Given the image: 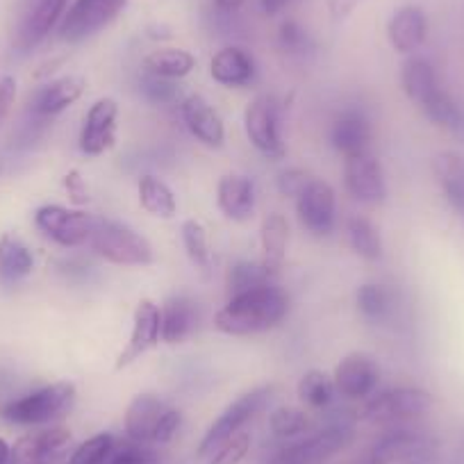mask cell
<instances>
[{
    "mask_svg": "<svg viewBox=\"0 0 464 464\" xmlns=\"http://www.w3.org/2000/svg\"><path fill=\"white\" fill-rule=\"evenodd\" d=\"M287 312L289 296L278 287V283H274L227 298L226 305L214 316V325L226 334L244 337L276 328Z\"/></svg>",
    "mask_w": 464,
    "mask_h": 464,
    "instance_id": "6da1fadb",
    "label": "cell"
},
{
    "mask_svg": "<svg viewBox=\"0 0 464 464\" xmlns=\"http://www.w3.org/2000/svg\"><path fill=\"white\" fill-rule=\"evenodd\" d=\"M87 246L116 266H146L153 262V246L144 235L130 226L111 218H93V230Z\"/></svg>",
    "mask_w": 464,
    "mask_h": 464,
    "instance_id": "7a4b0ae2",
    "label": "cell"
},
{
    "mask_svg": "<svg viewBox=\"0 0 464 464\" xmlns=\"http://www.w3.org/2000/svg\"><path fill=\"white\" fill-rule=\"evenodd\" d=\"M75 396H78V390L73 382L60 381L10 401L0 414L5 421L16 423V426H42V423H51L69 414Z\"/></svg>",
    "mask_w": 464,
    "mask_h": 464,
    "instance_id": "3957f363",
    "label": "cell"
},
{
    "mask_svg": "<svg viewBox=\"0 0 464 464\" xmlns=\"http://www.w3.org/2000/svg\"><path fill=\"white\" fill-rule=\"evenodd\" d=\"M182 423L180 410L155 394H140L126 410V435L140 444H167Z\"/></svg>",
    "mask_w": 464,
    "mask_h": 464,
    "instance_id": "277c9868",
    "label": "cell"
},
{
    "mask_svg": "<svg viewBox=\"0 0 464 464\" xmlns=\"http://www.w3.org/2000/svg\"><path fill=\"white\" fill-rule=\"evenodd\" d=\"M274 385H262L232 401V403L214 419V423L208 428L203 440H200L198 458H209L223 441H227L230 437L242 432L244 428H246V423H251L253 419L269 405V401L274 399Z\"/></svg>",
    "mask_w": 464,
    "mask_h": 464,
    "instance_id": "5b68a950",
    "label": "cell"
},
{
    "mask_svg": "<svg viewBox=\"0 0 464 464\" xmlns=\"http://www.w3.org/2000/svg\"><path fill=\"white\" fill-rule=\"evenodd\" d=\"M353 435V421L348 417H337L314 435L280 449L266 464H321L324 459L333 458L334 453L346 449Z\"/></svg>",
    "mask_w": 464,
    "mask_h": 464,
    "instance_id": "8992f818",
    "label": "cell"
},
{
    "mask_svg": "<svg viewBox=\"0 0 464 464\" xmlns=\"http://www.w3.org/2000/svg\"><path fill=\"white\" fill-rule=\"evenodd\" d=\"M244 130L253 149L266 160H283L287 155L280 135V102L269 93H260L244 111Z\"/></svg>",
    "mask_w": 464,
    "mask_h": 464,
    "instance_id": "52a82bcc",
    "label": "cell"
},
{
    "mask_svg": "<svg viewBox=\"0 0 464 464\" xmlns=\"http://www.w3.org/2000/svg\"><path fill=\"white\" fill-rule=\"evenodd\" d=\"M430 408V392L421 390V387H394V390L369 396L358 417L373 423H399L423 417Z\"/></svg>",
    "mask_w": 464,
    "mask_h": 464,
    "instance_id": "ba28073f",
    "label": "cell"
},
{
    "mask_svg": "<svg viewBox=\"0 0 464 464\" xmlns=\"http://www.w3.org/2000/svg\"><path fill=\"white\" fill-rule=\"evenodd\" d=\"M128 0H75L64 12L60 24V39L66 44H80L93 37L121 14Z\"/></svg>",
    "mask_w": 464,
    "mask_h": 464,
    "instance_id": "9c48e42d",
    "label": "cell"
},
{
    "mask_svg": "<svg viewBox=\"0 0 464 464\" xmlns=\"http://www.w3.org/2000/svg\"><path fill=\"white\" fill-rule=\"evenodd\" d=\"M92 214L82 209H71L64 205H44L34 212V223L39 230L64 248L87 246L93 230Z\"/></svg>",
    "mask_w": 464,
    "mask_h": 464,
    "instance_id": "30bf717a",
    "label": "cell"
},
{
    "mask_svg": "<svg viewBox=\"0 0 464 464\" xmlns=\"http://www.w3.org/2000/svg\"><path fill=\"white\" fill-rule=\"evenodd\" d=\"M162 342V312L160 305L150 298H141L135 307V314H132V330L130 337H128L126 346L116 358L114 369L121 372V369L135 364L141 355H146L150 348H155Z\"/></svg>",
    "mask_w": 464,
    "mask_h": 464,
    "instance_id": "8fae6325",
    "label": "cell"
},
{
    "mask_svg": "<svg viewBox=\"0 0 464 464\" xmlns=\"http://www.w3.org/2000/svg\"><path fill=\"white\" fill-rule=\"evenodd\" d=\"M296 214L301 226L316 237H325L337 223V196L325 180L312 178L310 185L298 194Z\"/></svg>",
    "mask_w": 464,
    "mask_h": 464,
    "instance_id": "7c38bea8",
    "label": "cell"
},
{
    "mask_svg": "<svg viewBox=\"0 0 464 464\" xmlns=\"http://www.w3.org/2000/svg\"><path fill=\"white\" fill-rule=\"evenodd\" d=\"M69 0H24L19 24L14 30V46L19 51H33L51 34L66 12Z\"/></svg>",
    "mask_w": 464,
    "mask_h": 464,
    "instance_id": "4fadbf2b",
    "label": "cell"
},
{
    "mask_svg": "<svg viewBox=\"0 0 464 464\" xmlns=\"http://www.w3.org/2000/svg\"><path fill=\"white\" fill-rule=\"evenodd\" d=\"M116 121H119V102L110 96L98 98L84 114V126L80 130V150L89 158H98L114 149Z\"/></svg>",
    "mask_w": 464,
    "mask_h": 464,
    "instance_id": "5bb4252c",
    "label": "cell"
},
{
    "mask_svg": "<svg viewBox=\"0 0 464 464\" xmlns=\"http://www.w3.org/2000/svg\"><path fill=\"white\" fill-rule=\"evenodd\" d=\"M343 185L355 200L378 205L387 198V182L381 162L372 153L343 158Z\"/></svg>",
    "mask_w": 464,
    "mask_h": 464,
    "instance_id": "9a60e30c",
    "label": "cell"
},
{
    "mask_svg": "<svg viewBox=\"0 0 464 464\" xmlns=\"http://www.w3.org/2000/svg\"><path fill=\"white\" fill-rule=\"evenodd\" d=\"M334 390L346 399H369L381 381V367L369 353H351L334 367Z\"/></svg>",
    "mask_w": 464,
    "mask_h": 464,
    "instance_id": "2e32d148",
    "label": "cell"
},
{
    "mask_svg": "<svg viewBox=\"0 0 464 464\" xmlns=\"http://www.w3.org/2000/svg\"><path fill=\"white\" fill-rule=\"evenodd\" d=\"M180 116L189 135L196 137L200 144L208 146V149H221L223 141H226V126H223V119L208 98L200 96V93L182 98Z\"/></svg>",
    "mask_w": 464,
    "mask_h": 464,
    "instance_id": "e0dca14e",
    "label": "cell"
},
{
    "mask_svg": "<svg viewBox=\"0 0 464 464\" xmlns=\"http://www.w3.org/2000/svg\"><path fill=\"white\" fill-rule=\"evenodd\" d=\"M428 37V16L421 7L403 5L387 24V39L401 55H414Z\"/></svg>",
    "mask_w": 464,
    "mask_h": 464,
    "instance_id": "ac0fdd59",
    "label": "cell"
},
{
    "mask_svg": "<svg viewBox=\"0 0 464 464\" xmlns=\"http://www.w3.org/2000/svg\"><path fill=\"white\" fill-rule=\"evenodd\" d=\"M84 87H87V80L82 75H64V78L53 80L34 93L30 101V111L34 119L57 116L82 98Z\"/></svg>",
    "mask_w": 464,
    "mask_h": 464,
    "instance_id": "d6986e66",
    "label": "cell"
},
{
    "mask_svg": "<svg viewBox=\"0 0 464 464\" xmlns=\"http://www.w3.org/2000/svg\"><path fill=\"white\" fill-rule=\"evenodd\" d=\"M217 205L230 221H248L256 212V182L242 173H227L217 185Z\"/></svg>",
    "mask_w": 464,
    "mask_h": 464,
    "instance_id": "ffe728a7",
    "label": "cell"
},
{
    "mask_svg": "<svg viewBox=\"0 0 464 464\" xmlns=\"http://www.w3.org/2000/svg\"><path fill=\"white\" fill-rule=\"evenodd\" d=\"M372 123L360 110H346L337 116L330 128V141L343 158L369 153L372 146Z\"/></svg>",
    "mask_w": 464,
    "mask_h": 464,
    "instance_id": "44dd1931",
    "label": "cell"
},
{
    "mask_svg": "<svg viewBox=\"0 0 464 464\" xmlns=\"http://www.w3.org/2000/svg\"><path fill=\"white\" fill-rule=\"evenodd\" d=\"M209 75L221 87L242 89L256 78V62L244 48L226 46L214 53L212 62H209Z\"/></svg>",
    "mask_w": 464,
    "mask_h": 464,
    "instance_id": "7402d4cb",
    "label": "cell"
},
{
    "mask_svg": "<svg viewBox=\"0 0 464 464\" xmlns=\"http://www.w3.org/2000/svg\"><path fill=\"white\" fill-rule=\"evenodd\" d=\"M71 444V430L55 426L46 428V430L30 432V435L21 437L14 446H12V462L10 464H33L37 459L48 458L66 450Z\"/></svg>",
    "mask_w": 464,
    "mask_h": 464,
    "instance_id": "603a6c76",
    "label": "cell"
},
{
    "mask_svg": "<svg viewBox=\"0 0 464 464\" xmlns=\"http://www.w3.org/2000/svg\"><path fill=\"white\" fill-rule=\"evenodd\" d=\"M160 312H162V342L171 346L182 343L198 328L200 312L194 298L171 296L164 303V307H160Z\"/></svg>",
    "mask_w": 464,
    "mask_h": 464,
    "instance_id": "cb8c5ba5",
    "label": "cell"
},
{
    "mask_svg": "<svg viewBox=\"0 0 464 464\" xmlns=\"http://www.w3.org/2000/svg\"><path fill=\"white\" fill-rule=\"evenodd\" d=\"M419 110L426 114L428 121L449 132L455 141L464 144V105L453 93L440 87L423 105H419Z\"/></svg>",
    "mask_w": 464,
    "mask_h": 464,
    "instance_id": "d4e9b609",
    "label": "cell"
},
{
    "mask_svg": "<svg viewBox=\"0 0 464 464\" xmlns=\"http://www.w3.org/2000/svg\"><path fill=\"white\" fill-rule=\"evenodd\" d=\"M432 173H435V180L440 185V189L444 191L446 203L453 208V212L458 217L464 218V158L458 153H444L435 155L432 160Z\"/></svg>",
    "mask_w": 464,
    "mask_h": 464,
    "instance_id": "484cf974",
    "label": "cell"
},
{
    "mask_svg": "<svg viewBox=\"0 0 464 464\" xmlns=\"http://www.w3.org/2000/svg\"><path fill=\"white\" fill-rule=\"evenodd\" d=\"M401 84H403L405 96L412 102H417V105H423V102L441 87L435 66L421 55H410L408 60L403 62V69H401Z\"/></svg>",
    "mask_w": 464,
    "mask_h": 464,
    "instance_id": "4316f807",
    "label": "cell"
},
{
    "mask_svg": "<svg viewBox=\"0 0 464 464\" xmlns=\"http://www.w3.org/2000/svg\"><path fill=\"white\" fill-rule=\"evenodd\" d=\"M260 246L262 262H266L276 271L283 269L289 246V223L280 212H271L262 218Z\"/></svg>",
    "mask_w": 464,
    "mask_h": 464,
    "instance_id": "83f0119b",
    "label": "cell"
},
{
    "mask_svg": "<svg viewBox=\"0 0 464 464\" xmlns=\"http://www.w3.org/2000/svg\"><path fill=\"white\" fill-rule=\"evenodd\" d=\"M196 69V57L185 48H160L144 57V73L164 80H180Z\"/></svg>",
    "mask_w": 464,
    "mask_h": 464,
    "instance_id": "f1b7e54d",
    "label": "cell"
},
{
    "mask_svg": "<svg viewBox=\"0 0 464 464\" xmlns=\"http://www.w3.org/2000/svg\"><path fill=\"white\" fill-rule=\"evenodd\" d=\"M140 205L155 218H173L178 212V200L171 187L158 176H141L137 182Z\"/></svg>",
    "mask_w": 464,
    "mask_h": 464,
    "instance_id": "f546056e",
    "label": "cell"
},
{
    "mask_svg": "<svg viewBox=\"0 0 464 464\" xmlns=\"http://www.w3.org/2000/svg\"><path fill=\"white\" fill-rule=\"evenodd\" d=\"M278 278V271L271 269L266 262H237L227 271V294L237 296V294L251 292V289L274 285Z\"/></svg>",
    "mask_w": 464,
    "mask_h": 464,
    "instance_id": "4dcf8cb0",
    "label": "cell"
},
{
    "mask_svg": "<svg viewBox=\"0 0 464 464\" xmlns=\"http://www.w3.org/2000/svg\"><path fill=\"white\" fill-rule=\"evenodd\" d=\"M33 253L16 237H0V278L3 283H19L33 274Z\"/></svg>",
    "mask_w": 464,
    "mask_h": 464,
    "instance_id": "1f68e13d",
    "label": "cell"
},
{
    "mask_svg": "<svg viewBox=\"0 0 464 464\" xmlns=\"http://www.w3.org/2000/svg\"><path fill=\"white\" fill-rule=\"evenodd\" d=\"M180 235L191 266L203 276L212 274V246H209V235L203 223L196 218H187L180 227Z\"/></svg>",
    "mask_w": 464,
    "mask_h": 464,
    "instance_id": "d6a6232c",
    "label": "cell"
},
{
    "mask_svg": "<svg viewBox=\"0 0 464 464\" xmlns=\"http://www.w3.org/2000/svg\"><path fill=\"white\" fill-rule=\"evenodd\" d=\"M355 301H358V310L362 312L364 319L373 321V324H385L396 312L394 292L387 289L385 285H362L358 294H355Z\"/></svg>",
    "mask_w": 464,
    "mask_h": 464,
    "instance_id": "836d02e7",
    "label": "cell"
},
{
    "mask_svg": "<svg viewBox=\"0 0 464 464\" xmlns=\"http://www.w3.org/2000/svg\"><path fill=\"white\" fill-rule=\"evenodd\" d=\"M348 242L360 257L378 262L382 257V239L378 227L367 217H351L346 223Z\"/></svg>",
    "mask_w": 464,
    "mask_h": 464,
    "instance_id": "e575fe53",
    "label": "cell"
},
{
    "mask_svg": "<svg viewBox=\"0 0 464 464\" xmlns=\"http://www.w3.org/2000/svg\"><path fill=\"white\" fill-rule=\"evenodd\" d=\"M298 399L305 405L314 410H325L330 408V403L334 401V381L325 372H319V369H310V372L303 373V378L298 381Z\"/></svg>",
    "mask_w": 464,
    "mask_h": 464,
    "instance_id": "d590c367",
    "label": "cell"
},
{
    "mask_svg": "<svg viewBox=\"0 0 464 464\" xmlns=\"http://www.w3.org/2000/svg\"><path fill=\"white\" fill-rule=\"evenodd\" d=\"M269 428L278 440H294L312 428V419L305 410L276 408L269 417Z\"/></svg>",
    "mask_w": 464,
    "mask_h": 464,
    "instance_id": "8d00e7d4",
    "label": "cell"
},
{
    "mask_svg": "<svg viewBox=\"0 0 464 464\" xmlns=\"http://www.w3.org/2000/svg\"><path fill=\"white\" fill-rule=\"evenodd\" d=\"M278 46L285 55L298 57V60H303V57L314 51V42H312L310 33L294 19L283 21V25H280Z\"/></svg>",
    "mask_w": 464,
    "mask_h": 464,
    "instance_id": "74e56055",
    "label": "cell"
},
{
    "mask_svg": "<svg viewBox=\"0 0 464 464\" xmlns=\"http://www.w3.org/2000/svg\"><path fill=\"white\" fill-rule=\"evenodd\" d=\"M114 435H110V432H98V435L82 441V444L69 455V462L66 464H105L111 449H114Z\"/></svg>",
    "mask_w": 464,
    "mask_h": 464,
    "instance_id": "f35d334b",
    "label": "cell"
},
{
    "mask_svg": "<svg viewBox=\"0 0 464 464\" xmlns=\"http://www.w3.org/2000/svg\"><path fill=\"white\" fill-rule=\"evenodd\" d=\"M105 464H158V455L149 444H140L135 440L116 441Z\"/></svg>",
    "mask_w": 464,
    "mask_h": 464,
    "instance_id": "ab89813d",
    "label": "cell"
},
{
    "mask_svg": "<svg viewBox=\"0 0 464 464\" xmlns=\"http://www.w3.org/2000/svg\"><path fill=\"white\" fill-rule=\"evenodd\" d=\"M248 449H251V435L248 432H237L227 441H223L212 455H209L208 464H239L246 458Z\"/></svg>",
    "mask_w": 464,
    "mask_h": 464,
    "instance_id": "60d3db41",
    "label": "cell"
},
{
    "mask_svg": "<svg viewBox=\"0 0 464 464\" xmlns=\"http://www.w3.org/2000/svg\"><path fill=\"white\" fill-rule=\"evenodd\" d=\"M141 93H144L150 102H160V105L178 101V87L173 84V80H164L150 73H146L144 78H141Z\"/></svg>",
    "mask_w": 464,
    "mask_h": 464,
    "instance_id": "b9f144b4",
    "label": "cell"
},
{
    "mask_svg": "<svg viewBox=\"0 0 464 464\" xmlns=\"http://www.w3.org/2000/svg\"><path fill=\"white\" fill-rule=\"evenodd\" d=\"M312 176L303 169H285L283 173L278 176L276 185H278V191L283 196H289V198H298L303 189L310 185Z\"/></svg>",
    "mask_w": 464,
    "mask_h": 464,
    "instance_id": "7bdbcfd3",
    "label": "cell"
},
{
    "mask_svg": "<svg viewBox=\"0 0 464 464\" xmlns=\"http://www.w3.org/2000/svg\"><path fill=\"white\" fill-rule=\"evenodd\" d=\"M62 185H64L66 194H69L71 203L75 205H87L89 203V187L87 180L82 178V173L78 169H71L64 178H62Z\"/></svg>",
    "mask_w": 464,
    "mask_h": 464,
    "instance_id": "ee69618b",
    "label": "cell"
},
{
    "mask_svg": "<svg viewBox=\"0 0 464 464\" xmlns=\"http://www.w3.org/2000/svg\"><path fill=\"white\" fill-rule=\"evenodd\" d=\"M16 101V80L14 78H0V121L10 114L12 105Z\"/></svg>",
    "mask_w": 464,
    "mask_h": 464,
    "instance_id": "f6af8a7d",
    "label": "cell"
},
{
    "mask_svg": "<svg viewBox=\"0 0 464 464\" xmlns=\"http://www.w3.org/2000/svg\"><path fill=\"white\" fill-rule=\"evenodd\" d=\"M358 5L360 0H328V12L333 16V21H343L353 14Z\"/></svg>",
    "mask_w": 464,
    "mask_h": 464,
    "instance_id": "bcb514c9",
    "label": "cell"
},
{
    "mask_svg": "<svg viewBox=\"0 0 464 464\" xmlns=\"http://www.w3.org/2000/svg\"><path fill=\"white\" fill-rule=\"evenodd\" d=\"M262 5V12L269 16H276L280 14V12L287 10L289 5H292V0H260Z\"/></svg>",
    "mask_w": 464,
    "mask_h": 464,
    "instance_id": "7dc6e473",
    "label": "cell"
},
{
    "mask_svg": "<svg viewBox=\"0 0 464 464\" xmlns=\"http://www.w3.org/2000/svg\"><path fill=\"white\" fill-rule=\"evenodd\" d=\"M244 3H246V0H217V7L221 12H226V14H232V12H237Z\"/></svg>",
    "mask_w": 464,
    "mask_h": 464,
    "instance_id": "c3c4849f",
    "label": "cell"
},
{
    "mask_svg": "<svg viewBox=\"0 0 464 464\" xmlns=\"http://www.w3.org/2000/svg\"><path fill=\"white\" fill-rule=\"evenodd\" d=\"M66 462H69V458H66V450H62V453L48 455V458L37 459V462H33V464H66Z\"/></svg>",
    "mask_w": 464,
    "mask_h": 464,
    "instance_id": "681fc988",
    "label": "cell"
},
{
    "mask_svg": "<svg viewBox=\"0 0 464 464\" xmlns=\"http://www.w3.org/2000/svg\"><path fill=\"white\" fill-rule=\"evenodd\" d=\"M10 462H12V446L0 437V464H10Z\"/></svg>",
    "mask_w": 464,
    "mask_h": 464,
    "instance_id": "f907efd6",
    "label": "cell"
},
{
    "mask_svg": "<svg viewBox=\"0 0 464 464\" xmlns=\"http://www.w3.org/2000/svg\"><path fill=\"white\" fill-rule=\"evenodd\" d=\"M403 464H435V455H423V458H414L410 459V462H403Z\"/></svg>",
    "mask_w": 464,
    "mask_h": 464,
    "instance_id": "816d5d0a",
    "label": "cell"
}]
</instances>
